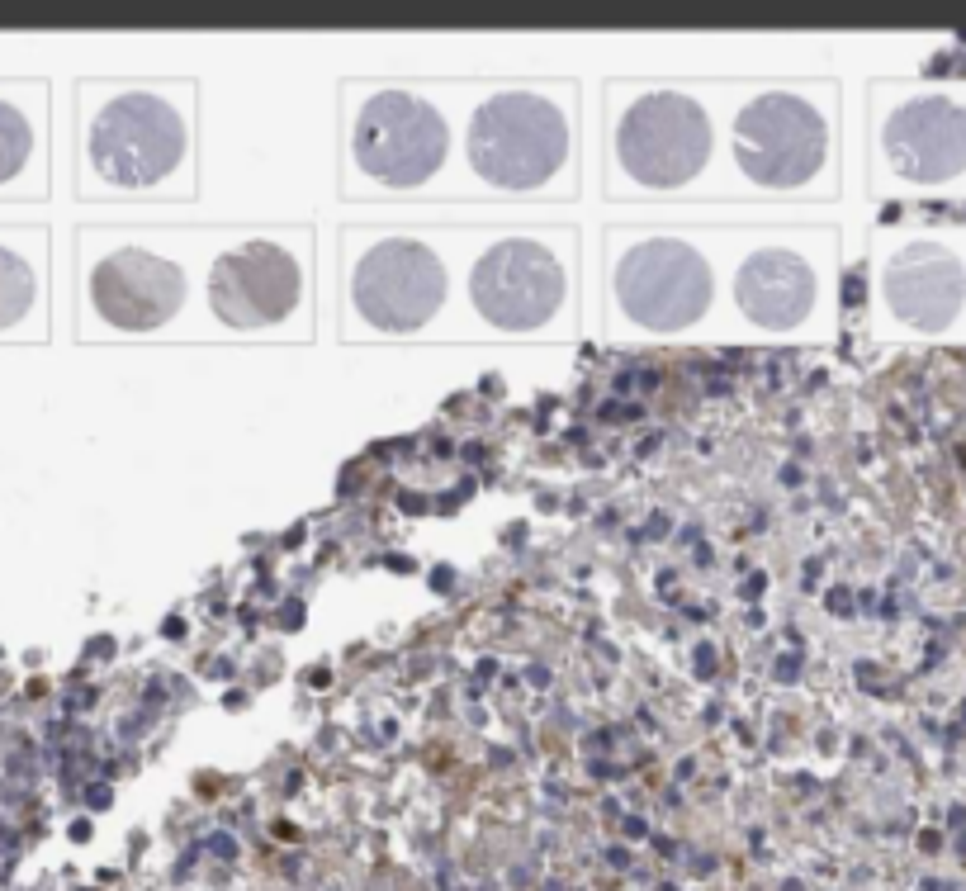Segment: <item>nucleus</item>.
<instances>
[{"instance_id": "obj_3", "label": "nucleus", "mask_w": 966, "mask_h": 891, "mask_svg": "<svg viewBox=\"0 0 966 891\" xmlns=\"http://www.w3.org/2000/svg\"><path fill=\"white\" fill-rule=\"evenodd\" d=\"M72 337L90 346H280L318 337L313 223H76Z\"/></svg>"}, {"instance_id": "obj_8", "label": "nucleus", "mask_w": 966, "mask_h": 891, "mask_svg": "<svg viewBox=\"0 0 966 891\" xmlns=\"http://www.w3.org/2000/svg\"><path fill=\"white\" fill-rule=\"evenodd\" d=\"M867 195L966 204V81L891 76L867 91Z\"/></svg>"}, {"instance_id": "obj_5", "label": "nucleus", "mask_w": 966, "mask_h": 891, "mask_svg": "<svg viewBox=\"0 0 966 891\" xmlns=\"http://www.w3.org/2000/svg\"><path fill=\"white\" fill-rule=\"evenodd\" d=\"M843 323V228L630 223L602 233L597 332L616 346H824Z\"/></svg>"}, {"instance_id": "obj_7", "label": "nucleus", "mask_w": 966, "mask_h": 891, "mask_svg": "<svg viewBox=\"0 0 966 891\" xmlns=\"http://www.w3.org/2000/svg\"><path fill=\"white\" fill-rule=\"evenodd\" d=\"M67 190L86 223L190 219L199 200V81L90 76L72 91Z\"/></svg>"}, {"instance_id": "obj_2", "label": "nucleus", "mask_w": 966, "mask_h": 891, "mask_svg": "<svg viewBox=\"0 0 966 891\" xmlns=\"http://www.w3.org/2000/svg\"><path fill=\"white\" fill-rule=\"evenodd\" d=\"M602 200L630 223H805L843 200L829 76H621L602 91Z\"/></svg>"}, {"instance_id": "obj_9", "label": "nucleus", "mask_w": 966, "mask_h": 891, "mask_svg": "<svg viewBox=\"0 0 966 891\" xmlns=\"http://www.w3.org/2000/svg\"><path fill=\"white\" fill-rule=\"evenodd\" d=\"M867 332L881 342L966 337V223L900 219L867 256Z\"/></svg>"}, {"instance_id": "obj_1", "label": "nucleus", "mask_w": 966, "mask_h": 891, "mask_svg": "<svg viewBox=\"0 0 966 891\" xmlns=\"http://www.w3.org/2000/svg\"><path fill=\"white\" fill-rule=\"evenodd\" d=\"M569 76H346L337 204L365 223H550L583 200Z\"/></svg>"}, {"instance_id": "obj_11", "label": "nucleus", "mask_w": 966, "mask_h": 891, "mask_svg": "<svg viewBox=\"0 0 966 891\" xmlns=\"http://www.w3.org/2000/svg\"><path fill=\"white\" fill-rule=\"evenodd\" d=\"M962 342H966V337H962Z\"/></svg>"}, {"instance_id": "obj_10", "label": "nucleus", "mask_w": 966, "mask_h": 891, "mask_svg": "<svg viewBox=\"0 0 966 891\" xmlns=\"http://www.w3.org/2000/svg\"><path fill=\"white\" fill-rule=\"evenodd\" d=\"M53 86L0 76V223L38 219L53 200Z\"/></svg>"}, {"instance_id": "obj_4", "label": "nucleus", "mask_w": 966, "mask_h": 891, "mask_svg": "<svg viewBox=\"0 0 966 891\" xmlns=\"http://www.w3.org/2000/svg\"><path fill=\"white\" fill-rule=\"evenodd\" d=\"M578 223H365L337 233L351 346H540L583 337Z\"/></svg>"}, {"instance_id": "obj_6", "label": "nucleus", "mask_w": 966, "mask_h": 891, "mask_svg": "<svg viewBox=\"0 0 966 891\" xmlns=\"http://www.w3.org/2000/svg\"><path fill=\"white\" fill-rule=\"evenodd\" d=\"M337 91L304 67H256L199 91V200L190 219L308 223L337 200Z\"/></svg>"}]
</instances>
